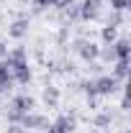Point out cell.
I'll return each instance as SVG.
<instances>
[{
  "label": "cell",
  "mask_w": 131,
  "mask_h": 133,
  "mask_svg": "<svg viewBox=\"0 0 131 133\" xmlns=\"http://www.w3.org/2000/svg\"><path fill=\"white\" fill-rule=\"evenodd\" d=\"M33 108H36V100L28 95V92H21L16 97L10 100V110H8V123H18L21 115H26V113H31Z\"/></svg>",
  "instance_id": "obj_1"
},
{
  "label": "cell",
  "mask_w": 131,
  "mask_h": 133,
  "mask_svg": "<svg viewBox=\"0 0 131 133\" xmlns=\"http://www.w3.org/2000/svg\"><path fill=\"white\" fill-rule=\"evenodd\" d=\"M93 90H95L98 97H113L116 92L121 90V82L116 79L113 74H100V77L93 79Z\"/></svg>",
  "instance_id": "obj_2"
},
{
  "label": "cell",
  "mask_w": 131,
  "mask_h": 133,
  "mask_svg": "<svg viewBox=\"0 0 131 133\" xmlns=\"http://www.w3.org/2000/svg\"><path fill=\"white\" fill-rule=\"evenodd\" d=\"M72 51L80 56L82 62H87V64H93V62H98V54H100V46L95 41H87V38H77V41H72Z\"/></svg>",
  "instance_id": "obj_3"
},
{
  "label": "cell",
  "mask_w": 131,
  "mask_h": 133,
  "mask_svg": "<svg viewBox=\"0 0 131 133\" xmlns=\"http://www.w3.org/2000/svg\"><path fill=\"white\" fill-rule=\"evenodd\" d=\"M18 125H21V128H26V131H46V128H49V120H46V115L33 113V110H31V113L21 115Z\"/></svg>",
  "instance_id": "obj_4"
},
{
  "label": "cell",
  "mask_w": 131,
  "mask_h": 133,
  "mask_svg": "<svg viewBox=\"0 0 131 133\" xmlns=\"http://www.w3.org/2000/svg\"><path fill=\"white\" fill-rule=\"evenodd\" d=\"M5 62H8L10 72H13V69H21V66H28V54H26L23 46H16V49H10L5 54Z\"/></svg>",
  "instance_id": "obj_5"
},
{
  "label": "cell",
  "mask_w": 131,
  "mask_h": 133,
  "mask_svg": "<svg viewBox=\"0 0 131 133\" xmlns=\"http://www.w3.org/2000/svg\"><path fill=\"white\" fill-rule=\"evenodd\" d=\"M113 54H116V62L118 59H131V41L126 38V36H121V38H116L113 44Z\"/></svg>",
  "instance_id": "obj_6"
},
{
  "label": "cell",
  "mask_w": 131,
  "mask_h": 133,
  "mask_svg": "<svg viewBox=\"0 0 131 133\" xmlns=\"http://www.w3.org/2000/svg\"><path fill=\"white\" fill-rule=\"evenodd\" d=\"M8 36H10V38H23V36H28V18L13 21V23L8 26Z\"/></svg>",
  "instance_id": "obj_7"
},
{
  "label": "cell",
  "mask_w": 131,
  "mask_h": 133,
  "mask_svg": "<svg viewBox=\"0 0 131 133\" xmlns=\"http://www.w3.org/2000/svg\"><path fill=\"white\" fill-rule=\"evenodd\" d=\"M13 84H16V82H13V72H10V66H8L5 59H0V90L8 92Z\"/></svg>",
  "instance_id": "obj_8"
},
{
  "label": "cell",
  "mask_w": 131,
  "mask_h": 133,
  "mask_svg": "<svg viewBox=\"0 0 131 133\" xmlns=\"http://www.w3.org/2000/svg\"><path fill=\"white\" fill-rule=\"evenodd\" d=\"M51 125H57L62 133H72V131H75V125H77V120H75V115H59Z\"/></svg>",
  "instance_id": "obj_9"
},
{
  "label": "cell",
  "mask_w": 131,
  "mask_h": 133,
  "mask_svg": "<svg viewBox=\"0 0 131 133\" xmlns=\"http://www.w3.org/2000/svg\"><path fill=\"white\" fill-rule=\"evenodd\" d=\"M44 102H46V108H57L59 105V87L46 84L44 87Z\"/></svg>",
  "instance_id": "obj_10"
},
{
  "label": "cell",
  "mask_w": 131,
  "mask_h": 133,
  "mask_svg": "<svg viewBox=\"0 0 131 133\" xmlns=\"http://www.w3.org/2000/svg\"><path fill=\"white\" fill-rule=\"evenodd\" d=\"M113 74L118 82H123L126 77H129V59H118V62H113Z\"/></svg>",
  "instance_id": "obj_11"
},
{
  "label": "cell",
  "mask_w": 131,
  "mask_h": 133,
  "mask_svg": "<svg viewBox=\"0 0 131 133\" xmlns=\"http://www.w3.org/2000/svg\"><path fill=\"white\" fill-rule=\"evenodd\" d=\"M31 66H21V69H13V82L16 84H28L31 82Z\"/></svg>",
  "instance_id": "obj_12"
},
{
  "label": "cell",
  "mask_w": 131,
  "mask_h": 133,
  "mask_svg": "<svg viewBox=\"0 0 131 133\" xmlns=\"http://www.w3.org/2000/svg\"><path fill=\"white\" fill-rule=\"evenodd\" d=\"M116 38H118V28H116V26H108V23H105V26L100 28V41H103V44L108 46V44H113Z\"/></svg>",
  "instance_id": "obj_13"
},
{
  "label": "cell",
  "mask_w": 131,
  "mask_h": 133,
  "mask_svg": "<svg viewBox=\"0 0 131 133\" xmlns=\"http://www.w3.org/2000/svg\"><path fill=\"white\" fill-rule=\"evenodd\" d=\"M111 120H113V118H111V113H100V115H95V120H93V123H95L98 128H108V125H111Z\"/></svg>",
  "instance_id": "obj_14"
},
{
  "label": "cell",
  "mask_w": 131,
  "mask_h": 133,
  "mask_svg": "<svg viewBox=\"0 0 131 133\" xmlns=\"http://www.w3.org/2000/svg\"><path fill=\"white\" fill-rule=\"evenodd\" d=\"M129 8H131V0H111V10L123 13V10H129Z\"/></svg>",
  "instance_id": "obj_15"
},
{
  "label": "cell",
  "mask_w": 131,
  "mask_h": 133,
  "mask_svg": "<svg viewBox=\"0 0 131 133\" xmlns=\"http://www.w3.org/2000/svg\"><path fill=\"white\" fill-rule=\"evenodd\" d=\"M123 21H126V18H123V13H118V10H111V18H108V26H116V28H118V26H121Z\"/></svg>",
  "instance_id": "obj_16"
},
{
  "label": "cell",
  "mask_w": 131,
  "mask_h": 133,
  "mask_svg": "<svg viewBox=\"0 0 131 133\" xmlns=\"http://www.w3.org/2000/svg\"><path fill=\"white\" fill-rule=\"evenodd\" d=\"M57 3H59V0H33L36 10H46V8H57Z\"/></svg>",
  "instance_id": "obj_17"
},
{
  "label": "cell",
  "mask_w": 131,
  "mask_h": 133,
  "mask_svg": "<svg viewBox=\"0 0 131 133\" xmlns=\"http://www.w3.org/2000/svg\"><path fill=\"white\" fill-rule=\"evenodd\" d=\"M5 133H26V128H21L18 123H10V125L5 128Z\"/></svg>",
  "instance_id": "obj_18"
},
{
  "label": "cell",
  "mask_w": 131,
  "mask_h": 133,
  "mask_svg": "<svg viewBox=\"0 0 131 133\" xmlns=\"http://www.w3.org/2000/svg\"><path fill=\"white\" fill-rule=\"evenodd\" d=\"M75 3H77V0H59V3H57V8H62V10H64V8L75 5Z\"/></svg>",
  "instance_id": "obj_19"
},
{
  "label": "cell",
  "mask_w": 131,
  "mask_h": 133,
  "mask_svg": "<svg viewBox=\"0 0 131 133\" xmlns=\"http://www.w3.org/2000/svg\"><path fill=\"white\" fill-rule=\"evenodd\" d=\"M5 54H8V46H5V44L0 41V59H5Z\"/></svg>",
  "instance_id": "obj_20"
},
{
  "label": "cell",
  "mask_w": 131,
  "mask_h": 133,
  "mask_svg": "<svg viewBox=\"0 0 131 133\" xmlns=\"http://www.w3.org/2000/svg\"><path fill=\"white\" fill-rule=\"evenodd\" d=\"M121 108H123V110H129V97H126V95L121 97Z\"/></svg>",
  "instance_id": "obj_21"
},
{
  "label": "cell",
  "mask_w": 131,
  "mask_h": 133,
  "mask_svg": "<svg viewBox=\"0 0 131 133\" xmlns=\"http://www.w3.org/2000/svg\"><path fill=\"white\" fill-rule=\"evenodd\" d=\"M46 131H49V133H62L59 128H57V125H51V123H49V128H46Z\"/></svg>",
  "instance_id": "obj_22"
}]
</instances>
